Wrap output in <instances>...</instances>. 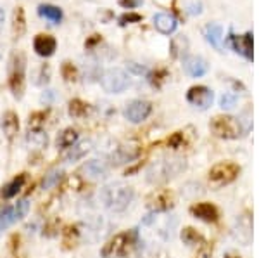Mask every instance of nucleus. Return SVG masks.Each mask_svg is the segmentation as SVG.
<instances>
[{
  "label": "nucleus",
  "mask_w": 259,
  "mask_h": 258,
  "mask_svg": "<svg viewBox=\"0 0 259 258\" xmlns=\"http://www.w3.org/2000/svg\"><path fill=\"white\" fill-rule=\"evenodd\" d=\"M225 258H237V256H230V255H227V256H225Z\"/></svg>",
  "instance_id": "38"
},
{
  "label": "nucleus",
  "mask_w": 259,
  "mask_h": 258,
  "mask_svg": "<svg viewBox=\"0 0 259 258\" xmlns=\"http://www.w3.org/2000/svg\"><path fill=\"white\" fill-rule=\"evenodd\" d=\"M61 180H62V170H52L49 175H45L44 182H41V187L44 189H50V187H56Z\"/></svg>",
  "instance_id": "28"
},
{
  "label": "nucleus",
  "mask_w": 259,
  "mask_h": 258,
  "mask_svg": "<svg viewBox=\"0 0 259 258\" xmlns=\"http://www.w3.org/2000/svg\"><path fill=\"white\" fill-rule=\"evenodd\" d=\"M240 168L233 163H220L216 166H212L211 172H209V180L212 184H228V182L235 180V177L239 175Z\"/></svg>",
  "instance_id": "8"
},
{
  "label": "nucleus",
  "mask_w": 259,
  "mask_h": 258,
  "mask_svg": "<svg viewBox=\"0 0 259 258\" xmlns=\"http://www.w3.org/2000/svg\"><path fill=\"white\" fill-rule=\"evenodd\" d=\"M183 69L194 78H199V77H204L207 71H209V66L207 62L199 56H187L183 59Z\"/></svg>",
  "instance_id": "11"
},
{
  "label": "nucleus",
  "mask_w": 259,
  "mask_h": 258,
  "mask_svg": "<svg viewBox=\"0 0 259 258\" xmlns=\"http://www.w3.org/2000/svg\"><path fill=\"white\" fill-rule=\"evenodd\" d=\"M44 120H45V113H33L30 116V128H41L44 125Z\"/></svg>",
  "instance_id": "32"
},
{
  "label": "nucleus",
  "mask_w": 259,
  "mask_h": 258,
  "mask_svg": "<svg viewBox=\"0 0 259 258\" xmlns=\"http://www.w3.org/2000/svg\"><path fill=\"white\" fill-rule=\"evenodd\" d=\"M99 42H100V36H99V35H94L89 42H85V47H87V49H90V47H94L95 44H99Z\"/></svg>",
  "instance_id": "36"
},
{
  "label": "nucleus",
  "mask_w": 259,
  "mask_h": 258,
  "mask_svg": "<svg viewBox=\"0 0 259 258\" xmlns=\"http://www.w3.org/2000/svg\"><path fill=\"white\" fill-rule=\"evenodd\" d=\"M2 24H4V9L0 6V28H2Z\"/></svg>",
  "instance_id": "37"
},
{
  "label": "nucleus",
  "mask_w": 259,
  "mask_h": 258,
  "mask_svg": "<svg viewBox=\"0 0 259 258\" xmlns=\"http://www.w3.org/2000/svg\"><path fill=\"white\" fill-rule=\"evenodd\" d=\"M0 127H2V132L6 134L7 139H14V135L18 134L19 130V116L14 113V111H7L2 116V122H0Z\"/></svg>",
  "instance_id": "18"
},
{
  "label": "nucleus",
  "mask_w": 259,
  "mask_h": 258,
  "mask_svg": "<svg viewBox=\"0 0 259 258\" xmlns=\"http://www.w3.org/2000/svg\"><path fill=\"white\" fill-rule=\"evenodd\" d=\"M137 248H139V234L133 229L114 236L102 248V258H132L137 253Z\"/></svg>",
  "instance_id": "1"
},
{
  "label": "nucleus",
  "mask_w": 259,
  "mask_h": 258,
  "mask_svg": "<svg viewBox=\"0 0 259 258\" xmlns=\"http://www.w3.org/2000/svg\"><path fill=\"white\" fill-rule=\"evenodd\" d=\"M232 40L237 52L242 54L244 57H247V59H252V36H250V33L242 36H233Z\"/></svg>",
  "instance_id": "21"
},
{
  "label": "nucleus",
  "mask_w": 259,
  "mask_h": 258,
  "mask_svg": "<svg viewBox=\"0 0 259 258\" xmlns=\"http://www.w3.org/2000/svg\"><path fill=\"white\" fill-rule=\"evenodd\" d=\"M154 26L157 31L164 33V35H171L178 26V21L175 19V16L168 14V12H157L154 16Z\"/></svg>",
  "instance_id": "14"
},
{
  "label": "nucleus",
  "mask_w": 259,
  "mask_h": 258,
  "mask_svg": "<svg viewBox=\"0 0 259 258\" xmlns=\"http://www.w3.org/2000/svg\"><path fill=\"white\" fill-rule=\"evenodd\" d=\"M190 211L195 218H200L204 222H216L218 220V210L211 203H197L190 208Z\"/></svg>",
  "instance_id": "15"
},
{
  "label": "nucleus",
  "mask_w": 259,
  "mask_h": 258,
  "mask_svg": "<svg viewBox=\"0 0 259 258\" xmlns=\"http://www.w3.org/2000/svg\"><path fill=\"white\" fill-rule=\"evenodd\" d=\"M212 92L207 87L197 85V87H192V89L187 92V101L190 104H194L195 107L199 109H207V107L212 104Z\"/></svg>",
  "instance_id": "10"
},
{
  "label": "nucleus",
  "mask_w": 259,
  "mask_h": 258,
  "mask_svg": "<svg viewBox=\"0 0 259 258\" xmlns=\"http://www.w3.org/2000/svg\"><path fill=\"white\" fill-rule=\"evenodd\" d=\"M28 210H30V203L28 199H21L12 206H4L0 208V232L6 231L7 227L14 226L16 222H19L21 218L26 217Z\"/></svg>",
  "instance_id": "6"
},
{
  "label": "nucleus",
  "mask_w": 259,
  "mask_h": 258,
  "mask_svg": "<svg viewBox=\"0 0 259 258\" xmlns=\"http://www.w3.org/2000/svg\"><path fill=\"white\" fill-rule=\"evenodd\" d=\"M211 130L218 137L232 139V137L240 135L242 128H240V122L237 118H232V116H218V118L212 120Z\"/></svg>",
  "instance_id": "7"
},
{
  "label": "nucleus",
  "mask_w": 259,
  "mask_h": 258,
  "mask_svg": "<svg viewBox=\"0 0 259 258\" xmlns=\"http://www.w3.org/2000/svg\"><path fill=\"white\" fill-rule=\"evenodd\" d=\"M81 172L85 173V177L90 178V180H99V178L107 177L109 166H107L106 161L90 160V161H87V163L81 166Z\"/></svg>",
  "instance_id": "12"
},
{
  "label": "nucleus",
  "mask_w": 259,
  "mask_h": 258,
  "mask_svg": "<svg viewBox=\"0 0 259 258\" xmlns=\"http://www.w3.org/2000/svg\"><path fill=\"white\" fill-rule=\"evenodd\" d=\"M100 201L109 211L121 213L133 201V189L124 184H111L100 191Z\"/></svg>",
  "instance_id": "2"
},
{
  "label": "nucleus",
  "mask_w": 259,
  "mask_h": 258,
  "mask_svg": "<svg viewBox=\"0 0 259 258\" xmlns=\"http://www.w3.org/2000/svg\"><path fill=\"white\" fill-rule=\"evenodd\" d=\"M38 14L41 16V18L52 21V23H61L62 19V11L59 9V7L56 6H49V4H44V6L38 7Z\"/></svg>",
  "instance_id": "26"
},
{
  "label": "nucleus",
  "mask_w": 259,
  "mask_h": 258,
  "mask_svg": "<svg viewBox=\"0 0 259 258\" xmlns=\"http://www.w3.org/2000/svg\"><path fill=\"white\" fill-rule=\"evenodd\" d=\"M149 205L154 211H166L173 206V196H171L168 191H164V193H157L152 196Z\"/></svg>",
  "instance_id": "22"
},
{
  "label": "nucleus",
  "mask_w": 259,
  "mask_h": 258,
  "mask_svg": "<svg viewBox=\"0 0 259 258\" xmlns=\"http://www.w3.org/2000/svg\"><path fill=\"white\" fill-rule=\"evenodd\" d=\"M137 156H139V149L132 148V145H119V148L112 153L111 163L114 166H119V165H124V163L133 161Z\"/></svg>",
  "instance_id": "17"
},
{
  "label": "nucleus",
  "mask_w": 259,
  "mask_h": 258,
  "mask_svg": "<svg viewBox=\"0 0 259 258\" xmlns=\"http://www.w3.org/2000/svg\"><path fill=\"white\" fill-rule=\"evenodd\" d=\"M100 83H102V89L106 90L107 94H121L123 90L128 89L130 80L124 69L112 68V69H107V71L102 75Z\"/></svg>",
  "instance_id": "5"
},
{
  "label": "nucleus",
  "mask_w": 259,
  "mask_h": 258,
  "mask_svg": "<svg viewBox=\"0 0 259 258\" xmlns=\"http://www.w3.org/2000/svg\"><path fill=\"white\" fill-rule=\"evenodd\" d=\"M78 139H80V135H78V132L74 128H66L57 135V148L68 151L69 148H73L78 142Z\"/></svg>",
  "instance_id": "24"
},
{
  "label": "nucleus",
  "mask_w": 259,
  "mask_h": 258,
  "mask_svg": "<svg viewBox=\"0 0 259 258\" xmlns=\"http://www.w3.org/2000/svg\"><path fill=\"white\" fill-rule=\"evenodd\" d=\"M185 170V161L182 160H161L152 163L147 172V178L150 182H166L169 178L177 177L180 172Z\"/></svg>",
  "instance_id": "4"
},
{
  "label": "nucleus",
  "mask_w": 259,
  "mask_h": 258,
  "mask_svg": "<svg viewBox=\"0 0 259 258\" xmlns=\"http://www.w3.org/2000/svg\"><path fill=\"white\" fill-rule=\"evenodd\" d=\"M182 239H183V243H187V244H197L200 241V236L194 231V229L187 227L182 231Z\"/></svg>",
  "instance_id": "30"
},
{
  "label": "nucleus",
  "mask_w": 259,
  "mask_h": 258,
  "mask_svg": "<svg viewBox=\"0 0 259 258\" xmlns=\"http://www.w3.org/2000/svg\"><path fill=\"white\" fill-rule=\"evenodd\" d=\"M12 31H14L16 39H21L26 33V19H24L23 7H16L14 9V14H12Z\"/></svg>",
  "instance_id": "25"
},
{
  "label": "nucleus",
  "mask_w": 259,
  "mask_h": 258,
  "mask_svg": "<svg viewBox=\"0 0 259 258\" xmlns=\"http://www.w3.org/2000/svg\"><path fill=\"white\" fill-rule=\"evenodd\" d=\"M204 36L214 49L223 51V28L220 24H207L204 28Z\"/></svg>",
  "instance_id": "19"
},
{
  "label": "nucleus",
  "mask_w": 259,
  "mask_h": 258,
  "mask_svg": "<svg viewBox=\"0 0 259 258\" xmlns=\"http://www.w3.org/2000/svg\"><path fill=\"white\" fill-rule=\"evenodd\" d=\"M0 57H2V51H0Z\"/></svg>",
  "instance_id": "39"
},
{
  "label": "nucleus",
  "mask_w": 259,
  "mask_h": 258,
  "mask_svg": "<svg viewBox=\"0 0 259 258\" xmlns=\"http://www.w3.org/2000/svg\"><path fill=\"white\" fill-rule=\"evenodd\" d=\"M26 144L31 149H44L49 144V137L41 128H30L26 134Z\"/></svg>",
  "instance_id": "20"
},
{
  "label": "nucleus",
  "mask_w": 259,
  "mask_h": 258,
  "mask_svg": "<svg viewBox=\"0 0 259 258\" xmlns=\"http://www.w3.org/2000/svg\"><path fill=\"white\" fill-rule=\"evenodd\" d=\"M119 4L123 7H126V9H133V7H137L140 4V0H119Z\"/></svg>",
  "instance_id": "35"
},
{
  "label": "nucleus",
  "mask_w": 259,
  "mask_h": 258,
  "mask_svg": "<svg viewBox=\"0 0 259 258\" xmlns=\"http://www.w3.org/2000/svg\"><path fill=\"white\" fill-rule=\"evenodd\" d=\"M237 104V94H223L220 99V106L223 107V109H230V107H233Z\"/></svg>",
  "instance_id": "31"
},
{
  "label": "nucleus",
  "mask_w": 259,
  "mask_h": 258,
  "mask_svg": "<svg viewBox=\"0 0 259 258\" xmlns=\"http://www.w3.org/2000/svg\"><path fill=\"white\" fill-rule=\"evenodd\" d=\"M152 113V104L147 101H132L124 107V118L132 123H140Z\"/></svg>",
  "instance_id": "9"
},
{
  "label": "nucleus",
  "mask_w": 259,
  "mask_h": 258,
  "mask_svg": "<svg viewBox=\"0 0 259 258\" xmlns=\"http://www.w3.org/2000/svg\"><path fill=\"white\" fill-rule=\"evenodd\" d=\"M142 16L137 14V12H128V14H123L119 18V23L121 24H126V23H137V21H140Z\"/></svg>",
  "instance_id": "33"
},
{
  "label": "nucleus",
  "mask_w": 259,
  "mask_h": 258,
  "mask_svg": "<svg viewBox=\"0 0 259 258\" xmlns=\"http://www.w3.org/2000/svg\"><path fill=\"white\" fill-rule=\"evenodd\" d=\"M200 12H202V4L200 2H192L189 6V14L197 16V14H200Z\"/></svg>",
  "instance_id": "34"
},
{
  "label": "nucleus",
  "mask_w": 259,
  "mask_h": 258,
  "mask_svg": "<svg viewBox=\"0 0 259 258\" xmlns=\"http://www.w3.org/2000/svg\"><path fill=\"white\" fill-rule=\"evenodd\" d=\"M7 73H9V87L12 95L16 99H21L24 94V87H26V57L23 52L14 51L11 54Z\"/></svg>",
  "instance_id": "3"
},
{
  "label": "nucleus",
  "mask_w": 259,
  "mask_h": 258,
  "mask_svg": "<svg viewBox=\"0 0 259 258\" xmlns=\"http://www.w3.org/2000/svg\"><path fill=\"white\" fill-rule=\"evenodd\" d=\"M61 73H62V77H64L66 82H74V80H76V77H78L76 68H74L71 62H64V64H62Z\"/></svg>",
  "instance_id": "29"
},
{
  "label": "nucleus",
  "mask_w": 259,
  "mask_h": 258,
  "mask_svg": "<svg viewBox=\"0 0 259 258\" xmlns=\"http://www.w3.org/2000/svg\"><path fill=\"white\" fill-rule=\"evenodd\" d=\"M92 149V142L90 140H81V142H76L73 145V148L68 149V153H66L64 160L66 161H76V160H81L83 156L87 155Z\"/></svg>",
  "instance_id": "23"
},
{
  "label": "nucleus",
  "mask_w": 259,
  "mask_h": 258,
  "mask_svg": "<svg viewBox=\"0 0 259 258\" xmlns=\"http://www.w3.org/2000/svg\"><path fill=\"white\" fill-rule=\"evenodd\" d=\"M33 49L41 57H50L57 49V42L50 35H36L35 42H33Z\"/></svg>",
  "instance_id": "13"
},
{
  "label": "nucleus",
  "mask_w": 259,
  "mask_h": 258,
  "mask_svg": "<svg viewBox=\"0 0 259 258\" xmlns=\"http://www.w3.org/2000/svg\"><path fill=\"white\" fill-rule=\"evenodd\" d=\"M90 113V104L83 102L81 99H73L69 102V116L73 118H85Z\"/></svg>",
  "instance_id": "27"
},
{
  "label": "nucleus",
  "mask_w": 259,
  "mask_h": 258,
  "mask_svg": "<svg viewBox=\"0 0 259 258\" xmlns=\"http://www.w3.org/2000/svg\"><path fill=\"white\" fill-rule=\"evenodd\" d=\"M26 180H28L26 173H19V175H16L11 182H7V184L2 187L0 196H2L4 199H11V198L18 196V194L21 193V189L24 187V184H26Z\"/></svg>",
  "instance_id": "16"
}]
</instances>
